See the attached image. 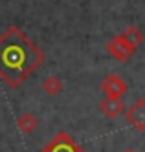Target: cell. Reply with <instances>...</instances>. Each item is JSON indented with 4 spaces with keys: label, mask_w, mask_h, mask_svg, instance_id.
Instances as JSON below:
<instances>
[{
    "label": "cell",
    "mask_w": 145,
    "mask_h": 152,
    "mask_svg": "<svg viewBox=\"0 0 145 152\" xmlns=\"http://www.w3.org/2000/svg\"><path fill=\"white\" fill-rule=\"evenodd\" d=\"M63 88H64V84L57 75H50V77L44 79V83H42V90L48 95H59L63 92Z\"/></svg>",
    "instance_id": "8"
},
{
    "label": "cell",
    "mask_w": 145,
    "mask_h": 152,
    "mask_svg": "<svg viewBox=\"0 0 145 152\" xmlns=\"http://www.w3.org/2000/svg\"><path fill=\"white\" fill-rule=\"evenodd\" d=\"M125 119L127 123L138 130V132H145V99H136L127 110H125Z\"/></svg>",
    "instance_id": "4"
},
{
    "label": "cell",
    "mask_w": 145,
    "mask_h": 152,
    "mask_svg": "<svg viewBox=\"0 0 145 152\" xmlns=\"http://www.w3.org/2000/svg\"><path fill=\"white\" fill-rule=\"evenodd\" d=\"M37 125H39L37 117L33 115V114H29V112L22 114V115L17 119V126L20 128V132H24V134H31L33 130L37 128Z\"/></svg>",
    "instance_id": "7"
},
{
    "label": "cell",
    "mask_w": 145,
    "mask_h": 152,
    "mask_svg": "<svg viewBox=\"0 0 145 152\" xmlns=\"http://www.w3.org/2000/svg\"><path fill=\"white\" fill-rule=\"evenodd\" d=\"M99 110H101L108 119H116L118 115H121L125 112V104L121 99H112V97H105L99 103Z\"/></svg>",
    "instance_id": "6"
},
{
    "label": "cell",
    "mask_w": 145,
    "mask_h": 152,
    "mask_svg": "<svg viewBox=\"0 0 145 152\" xmlns=\"http://www.w3.org/2000/svg\"><path fill=\"white\" fill-rule=\"evenodd\" d=\"M99 90H101L107 97H112V99H121L127 90H129V86L127 83L119 77L118 73H108L107 77L101 81V84H99Z\"/></svg>",
    "instance_id": "3"
},
{
    "label": "cell",
    "mask_w": 145,
    "mask_h": 152,
    "mask_svg": "<svg viewBox=\"0 0 145 152\" xmlns=\"http://www.w3.org/2000/svg\"><path fill=\"white\" fill-rule=\"evenodd\" d=\"M40 152H85V150L66 132H59Z\"/></svg>",
    "instance_id": "5"
},
{
    "label": "cell",
    "mask_w": 145,
    "mask_h": 152,
    "mask_svg": "<svg viewBox=\"0 0 145 152\" xmlns=\"http://www.w3.org/2000/svg\"><path fill=\"white\" fill-rule=\"evenodd\" d=\"M123 152H136V150H134V148H125Z\"/></svg>",
    "instance_id": "10"
},
{
    "label": "cell",
    "mask_w": 145,
    "mask_h": 152,
    "mask_svg": "<svg viewBox=\"0 0 145 152\" xmlns=\"http://www.w3.org/2000/svg\"><path fill=\"white\" fill-rule=\"evenodd\" d=\"M121 35H123V39L129 42L130 46H134L136 50H138V46L143 44V33H141V31H140L136 26H129Z\"/></svg>",
    "instance_id": "9"
},
{
    "label": "cell",
    "mask_w": 145,
    "mask_h": 152,
    "mask_svg": "<svg viewBox=\"0 0 145 152\" xmlns=\"http://www.w3.org/2000/svg\"><path fill=\"white\" fill-rule=\"evenodd\" d=\"M107 50H108L110 55H112L116 61H119V62L129 61V59L136 53V48L130 46L129 42L123 39V35H121V33L116 35V37H112V39L107 42Z\"/></svg>",
    "instance_id": "2"
},
{
    "label": "cell",
    "mask_w": 145,
    "mask_h": 152,
    "mask_svg": "<svg viewBox=\"0 0 145 152\" xmlns=\"http://www.w3.org/2000/svg\"><path fill=\"white\" fill-rule=\"evenodd\" d=\"M44 62V53L17 26H9L0 37V77L17 88Z\"/></svg>",
    "instance_id": "1"
}]
</instances>
